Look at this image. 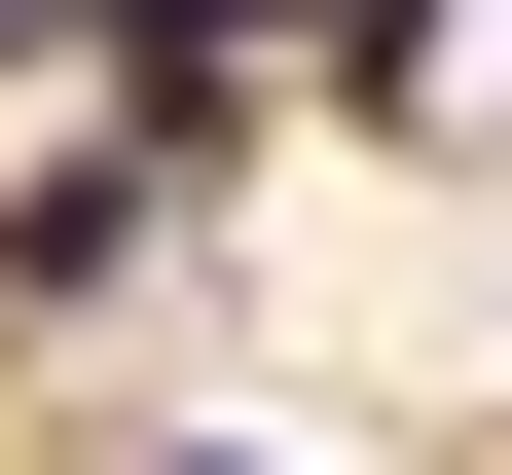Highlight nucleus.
I'll return each mask as SVG.
<instances>
[{"mask_svg": "<svg viewBox=\"0 0 512 475\" xmlns=\"http://www.w3.org/2000/svg\"><path fill=\"white\" fill-rule=\"evenodd\" d=\"M183 475H256V439H183Z\"/></svg>", "mask_w": 512, "mask_h": 475, "instance_id": "7ed1b4c3", "label": "nucleus"}, {"mask_svg": "<svg viewBox=\"0 0 512 475\" xmlns=\"http://www.w3.org/2000/svg\"><path fill=\"white\" fill-rule=\"evenodd\" d=\"M110 37H293V0H110Z\"/></svg>", "mask_w": 512, "mask_h": 475, "instance_id": "f03ea898", "label": "nucleus"}, {"mask_svg": "<svg viewBox=\"0 0 512 475\" xmlns=\"http://www.w3.org/2000/svg\"><path fill=\"white\" fill-rule=\"evenodd\" d=\"M147 220H183V147H37V183H0V293H37V329L147 293Z\"/></svg>", "mask_w": 512, "mask_h": 475, "instance_id": "f257e3e1", "label": "nucleus"}]
</instances>
